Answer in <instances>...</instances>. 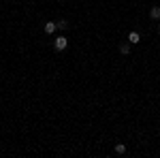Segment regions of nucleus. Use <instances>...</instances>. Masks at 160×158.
Wrapping results in <instances>:
<instances>
[{
  "label": "nucleus",
  "instance_id": "obj_1",
  "mask_svg": "<svg viewBox=\"0 0 160 158\" xmlns=\"http://www.w3.org/2000/svg\"><path fill=\"white\" fill-rule=\"evenodd\" d=\"M66 45H68V38L66 37H58L56 41H53V49H56V51H64Z\"/></svg>",
  "mask_w": 160,
  "mask_h": 158
},
{
  "label": "nucleus",
  "instance_id": "obj_2",
  "mask_svg": "<svg viewBox=\"0 0 160 158\" xmlns=\"http://www.w3.org/2000/svg\"><path fill=\"white\" fill-rule=\"evenodd\" d=\"M139 41H141V37H139V32H130V34H128V43H130V45H137Z\"/></svg>",
  "mask_w": 160,
  "mask_h": 158
},
{
  "label": "nucleus",
  "instance_id": "obj_3",
  "mask_svg": "<svg viewBox=\"0 0 160 158\" xmlns=\"http://www.w3.org/2000/svg\"><path fill=\"white\" fill-rule=\"evenodd\" d=\"M56 28H58L56 22H47V24H45V32H47V34H53V32H56Z\"/></svg>",
  "mask_w": 160,
  "mask_h": 158
},
{
  "label": "nucleus",
  "instance_id": "obj_4",
  "mask_svg": "<svg viewBox=\"0 0 160 158\" xmlns=\"http://www.w3.org/2000/svg\"><path fill=\"white\" fill-rule=\"evenodd\" d=\"M149 17L152 19H160V7H152L149 9Z\"/></svg>",
  "mask_w": 160,
  "mask_h": 158
},
{
  "label": "nucleus",
  "instance_id": "obj_5",
  "mask_svg": "<svg viewBox=\"0 0 160 158\" xmlns=\"http://www.w3.org/2000/svg\"><path fill=\"white\" fill-rule=\"evenodd\" d=\"M120 51H122L124 56H128V54H130V43H122V45H120Z\"/></svg>",
  "mask_w": 160,
  "mask_h": 158
},
{
  "label": "nucleus",
  "instance_id": "obj_6",
  "mask_svg": "<svg viewBox=\"0 0 160 158\" xmlns=\"http://www.w3.org/2000/svg\"><path fill=\"white\" fill-rule=\"evenodd\" d=\"M115 154H126V145L124 143H118L115 145Z\"/></svg>",
  "mask_w": 160,
  "mask_h": 158
},
{
  "label": "nucleus",
  "instance_id": "obj_7",
  "mask_svg": "<svg viewBox=\"0 0 160 158\" xmlns=\"http://www.w3.org/2000/svg\"><path fill=\"white\" fill-rule=\"evenodd\" d=\"M56 26H58L60 30H66V28H68V22H66V19H60V22H56Z\"/></svg>",
  "mask_w": 160,
  "mask_h": 158
},
{
  "label": "nucleus",
  "instance_id": "obj_8",
  "mask_svg": "<svg viewBox=\"0 0 160 158\" xmlns=\"http://www.w3.org/2000/svg\"><path fill=\"white\" fill-rule=\"evenodd\" d=\"M158 30H160V24H158Z\"/></svg>",
  "mask_w": 160,
  "mask_h": 158
}]
</instances>
